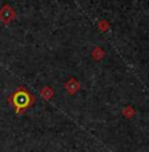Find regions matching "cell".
<instances>
[{"instance_id":"1","label":"cell","mask_w":149,"mask_h":152,"mask_svg":"<svg viewBox=\"0 0 149 152\" xmlns=\"http://www.w3.org/2000/svg\"><path fill=\"white\" fill-rule=\"evenodd\" d=\"M8 103L12 106L16 115H21L36 103V98L29 93L27 87L20 86L8 97Z\"/></svg>"},{"instance_id":"2","label":"cell","mask_w":149,"mask_h":152,"mask_svg":"<svg viewBox=\"0 0 149 152\" xmlns=\"http://www.w3.org/2000/svg\"><path fill=\"white\" fill-rule=\"evenodd\" d=\"M16 19V11L11 7L9 4H4L0 8V21L8 24V23L13 21Z\"/></svg>"},{"instance_id":"3","label":"cell","mask_w":149,"mask_h":152,"mask_svg":"<svg viewBox=\"0 0 149 152\" xmlns=\"http://www.w3.org/2000/svg\"><path fill=\"white\" fill-rule=\"evenodd\" d=\"M65 89L70 95H73L81 89V85H79V82H78V80H75V78H70L68 82L65 83Z\"/></svg>"},{"instance_id":"4","label":"cell","mask_w":149,"mask_h":152,"mask_svg":"<svg viewBox=\"0 0 149 152\" xmlns=\"http://www.w3.org/2000/svg\"><path fill=\"white\" fill-rule=\"evenodd\" d=\"M40 95L45 99V101H49V99L53 98L54 91H53V89H52L50 86H44L42 89L40 90Z\"/></svg>"},{"instance_id":"5","label":"cell","mask_w":149,"mask_h":152,"mask_svg":"<svg viewBox=\"0 0 149 152\" xmlns=\"http://www.w3.org/2000/svg\"><path fill=\"white\" fill-rule=\"evenodd\" d=\"M92 58H94L95 61H100L102 58L106 56V52H104V49H102L100 46H96V48L92 50Z\"/></svg>"},{"instance_id":"6","label":"cell","mask_w":149,"mask_h":152,"mask_svg":"<svg viewBox=\"0 0 149 152\" xmlns=\"http://www.w3.org/2000/svg\"><path fill=\"white\" fill-rule=\"evenodd\" d=\"M123 114H124L127 118H132V115H133V109L131 106H128V107H125L124 110H123Z\"/></svg>"},{"instance_id":"7","label":"cell","mask_w":149,"mask_h":152,"mask_svg":"<svg viewBox=\"0 0 149 152\" xmlns=\"http://www.w3.org/2000/svg\"><path fill=\"white\" fill-rule=\"evenodd\" d=\"M99 28H100L102 31H107V29L110 28V24L106 20H100V21H99Z\"/></svg>"}]
</instances>
